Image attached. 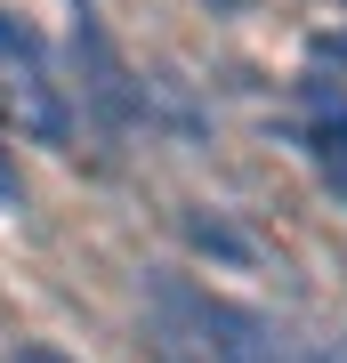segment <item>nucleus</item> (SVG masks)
I'll use <instances>...</instances> for the list:
<instances>
[{
	"instance_id": "4",
	"label": "nucleus",
	"mask_w": 347,
	"mask_h": 363,
	"mask_svg": "<svg viewBox=\"0 0 347 363\" xmlns=\"http://www.w3.org/2000/svg\"><path fill=\"white\" fill-rule=\"evenodd\" d=\"M0 194H9V169H0Z\"/></svg>"
},
{
	"instance_id": "2",
	"label": "nucleus",
	"mask_w": 347,
	"mask_h": 363,
	"mask_svg": "<svg viewBox=\"0 0 347 363\" xmlns=\"http://www.w3.org/2000/svg\"><path fill=\"white\" fill-rule=\"evenodd\" d=\"M323 162H331V178L347 186V121H331V130H323Z\"/></svg>"
},
{
	"instance_id": "1",
	"label": "nucleus",
	"mask_w": 347,
	"mask_h": 363,
	"mask_svg": "<svg viewBox=\"0 0 347 363\" xmlns=\"http://www.w3.org/2000/svg\"><path fill=\"white\" fill-rule=\"evenodd\" d=\"M0 65H25V81L40 89V49H33L25 25H9V16H0Z\"/></svg>"
},
{
	"instance_id": "3",
	"label": "nucleus",
	"mask_w": 347,
	"mask_h": 363,
	"mask_svg": "<svg viewBox=\"0 0 347 363\" xmlns=\"http://www.w3.org/2000/svg\"><path fill=\"white\" fill-rule=\"evenodd\" d=\"M16 363H65L57 347H25V355H16Z\"/></svg>"
}]
</instances>
